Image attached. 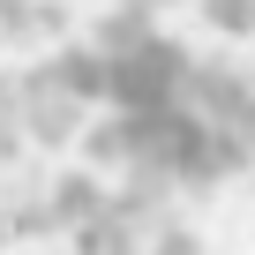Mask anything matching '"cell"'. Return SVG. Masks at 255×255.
Returning <instances> with one entry per match:
<instances>
[{
	"label": "cell",
	"mask_w": 255,
	"mask_h": 255,
	"mask_svg": "<svg viewBox=\"0 0 255 255\" xmlns=\"http://www.w3.org/2000/svg\"><path fill=\"white\" fill-rule=\"evenodd\" d=\"M15 113H23V135L38 150H68L83 135V98L53 75V60H38V68L15 75Z\"/></svg>",
	"instance_id": "6da1fadb"
},
{
	"label": "cell",
	"mask_w": 255,
	"mask_h": 255,
	"mask_svg": "<svg viewBox=\"0 0 255 255\" xmlns=\"http://www.w3.org/2000/svg\"><path fill=\"white\" fill-rule=\"evenodd\" d=\"M113 195L98 188V173H60L53 180V195H45V210H53V233H83L98 210H105Z\"/></svg>",
	"instance_id": "7a4b0ae2"
},
{
	"label": "cell",
	"mask_w": 255,
	"mask_h": 255,
	"mask_svg": "<svg viewBox=\"0 0 255 255\" xmlns=\"http://www.w3.org/2000/svg\"><path fill=\"white\" fill-rule=\"evenodd\" d=\"M203 15H210L225 38H255V0H203Z\"/></svg>",
	"instance_id": "3957f363"
}]
</instances>
